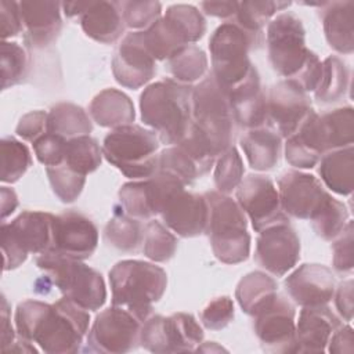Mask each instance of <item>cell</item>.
Masks as SVG:
<instances>
[{
  "label": "cell",
  "mask_w": 354,
  "mask_h": 354,
  "mask_svg": "<svg viewBox=\"0 0 354 354\" xmlns=\"http://www.w3.org/2000/svg\"><path fill=\"white\" fill-rule=\"evenodd\" d=\"M17 335L36 343L48 354H73L88 333L90 314L72 300L61 297L55 303L28 299L14 314Z\"/></svg>",
  "instance_id": "1"
},
{
  "label": "cell",
  "mask_w": 354,
  "mask_h": 354,
  "mask_svg": "<svg viewBox=\"0 0 354 354\" xmlns=\"http://www.w3.org/2000/svg\"><path fill=\"white\" fill-rule=\"evenodd\" d=\"M264 36L274 72L295 82L306 93L315 91L322 75V62L306 46L301 19L290 11L281 12L268 22Z\"/></svg>",
  "instance_id": "2"
},
{
  "label": "cell",
  "mask_w": 354,
  "mask_h": 354,
  "mask_svg": "<svg viewBox=\"0 0 354 354\" xmlns=\"http://www.w3.org/2000/svg\"><path fill=\"white\" fill-rule=\"evenodd\" d=\"M194 86L171 77L155 82L140 95V115L145 126L156 133L165 145H176L192 124Z\"/></svg>",
  "instance_id": "3"
},
{
  "label": "cell",
  "mask_w": 354,
  "mask_h": 354,
  "mask_svg": "<svg viewBox=\"0 0 354 354\" xmlns=\"http://www.w3.org/2000/svg\"><path fill=\"white\" fill-rule=\"evenodd\" d=\"M112 304L130 311L140 322H145L167 288L166 271L155 263L144 260L118 261L108 274Z\"/></svg>",
  "instance_id": "4"
},
{
  "label": "cell",
  "mask_w": 354,
  "mask_h": 354,
  "mask_svg": "<svg viewBox=\"0 0 354 354\" xmlns=\"http://www.w3.org/2000/svg\"><path fill=\"white\" fill-rule=\"evenodd\" d=\"M209 203V221L205 234L214 257L224 264H239L249 259L250 235L248 217L231 196L218 191L203 194Z\"/></svg>",
  "instance_id": "5"
},
{
  "label": "cell",
  "mask_w": 354,
  "mask_h": 354,
  "mask_svg": "<svg viewBox=\"0 0 354 354\" xmlns=\"http://www.w3.org/2000/svg\"><path fill=\"white\" fill-rule=\"evenodd\" d=\"M36 266L64 297L87 311L100 310L106 301V286L102 275L86 266L83 260L66 257L57 252L39 254Z\"/></svg>",
  "instance_id": "6"
},
{
  "label": "cell",
  "mask_w": 354,
  "mask_h": 354,
  "mask_svg": "<svg viewBox=\"0 0 354 354\" xmlns=\"http://www.w3.org/2000/svg\"><path fill=\"white\" fill-rule=\"evenodd\" d=\"M160 141L155 131L140 124L112 129L102 141L104 158L133 180H144L158 170Z\"/></svg>",
  "instance_id": "7"
},
{
  "label": "cell",
  "mask_w": 354,
  "mask_h": 354,
  "mask_svg": "<svg viewBox=\"0 0 354 354\" xmlns=\"http://www.w3.org/2000/svg\"><path fill=\"white\" fill-rule=\"evenodd\" d=\"M192 123L218 156L234 144L238 129L227 90L210 73L192 90Z\"/></svg>",
  "instance_id": "8"
},
{
  "label": "cell",
  "mask_w": 354,
  "mask_h": 354,
  "mask_svg": "<svg viewBox=\"0 0 354 354\" xmlns=\"http://www.w3.org/2000/svg\"><path fill=\"white\" fill-rule=\"evenodd\" d=\"M55 216L41 210H24L10 223H1L3 270L22 266L29 254H43L54 246Z\"/></svg>",
  "instance_id": "9"
},
{
  "label": "cell",
  "mask_w": 354,
  "mask_h": 354,
  "mask_svg": "<svg viewBox=\"0 0 354 354\" xmlns=\"http://www.w3.org/2000/svg\"><path fill=\"white\" fill-rule=\"evenodd\" d=\"M252 50H254L252 40L234 21L223 22L212 33L210 73L227 91L243 83L256 68L249 58Z\"/></svg>",
  "instance_id": "10"
},
{
  "label": "cell",
  "mask_w": 354,
  "mask_h": 354,
  "mask_svg": "<svg viewBox=\"0 0 354 354\" xmlns=\"http://www.w3.org/2000/svg\"><path fill=\"white\" fill-rule=\"evenodd\" d=\"M203 340V329L192 314L151 315L141 325L140 346L151 353H187Z\"/></svg>",
  "instance_id": "11"
},
{
  "label": "cell",
  "mask_w": 354,
  "mask_h": 354,
  "mask_svg": "<svg viewBox=\"0 0 354 354\" xmlns=\"http://www.w3.org/2000/svg\"><path fill=\"white\" fill-rule=\"evenodd\" d=\"M140 322L130 311L119 306H111L95 315L88 333L84 351L122 354L140 346Z\"/></svg>",
  "instance_id": "12"
},
{
  "label": "cell",
  "mask_w": 354,
  "mask_h": 354,
  "mask_svg": "<svg viewBox=\"0 0 354 354\" xmlns=\"http://www.w3.org/2000/svg\"><path fill=\"white\" fill-rule=\"evenodd\" d=\"M253 330L267 353H293L296 308L278 292L274 293L253 315Z\"/></svg>",
  "instance_id": "13"
},
{
  "label": "cell",
  "mask_w": 354,
  "mask_h": 354,
  "mask_svg": "<svg viewBox=\"0 0 354 354\" xmlns=\"http://www.w3.org/2000/svg\"><path fill=\"white\" fill-rule=\"evenodd\" d=\"M235 201L256 232L275 224L289 223V217L282 210L278 189L267 176L252 173L243 177L235 189Z\"/></svg>",
  "instance_id": "14"
},
{
  "label": "cell",
  "mask_w": 354,
  "mask_h": 354,
  "mask_svg": "<svg viewBox=\"0 0 354 354\" xmlns=\"http://www.w3.org/2000/svg\"><path fill=\"white\" fill-rule=\"evenodd\" d=\"M267 98V126L286 140L295 134L314 111L311 100L292 80H281L271 86Z\"/></svg>",
  "instance_id": "15"
},
{
  "label": "cell",
  "mask_w": 354,
  "mask_h": 354,
  "mask_svg": "<svg viewBox=\"0 0 354 354\" xmlns=\"http://www.w3.org/2000/svg\"><path fill=\"white\" fill-rule=\"evenodd\" d=\"M300 260V238L289 223L275 224L259 232L254 261L274 277H283Z\"/></svg>",
  "instance_id": "16"
},
{
  "label": "cell",
  "mask_w": 354,
  "mask_h": 354,
  "mask_svg": "<svg viewBox=\"0 0 354 354\" xmlns=\"http://www.w3.org/2000/svg\"><path fill=\"white\" fill-rule=\"evenodd\" d=\"M277 184L282 210L299 220H310L329 196L318 177L297 169L283 171Z\"/></svg>",
  "instance_id": "17"
},
{
  "label": "cell",
  "mask_w": 354,
  "mask_h": 354,
  "mask_svg": "<svg viewBox=\"0 0 354 354\" xmlns=\"http://www.w3.org/2000/svg\"><path fill=\"white\" fill-rule=\"evenodd\" d=\"M115 80L131 90L145 86L156 75V61L147 50L142 32L127 33L112 58Z\"/></svg>",
  "instance_id": "18"
},
{
  "label": "cell",
  "mask_w": 354,
  "mask_h": 354,
  "mask_svg": "<svg viewBox=\"0 0 354 354\" xmlns=\"http://www.w3.org/2000/svg\"><path fill=\"white\" fill-rule=\"evenodd\" d=\"M283 286L292 301L300 307L324 306L333 299L336 278L324 264L304 263L285 278Z\"/></svg>",
  "instance_id": "19"
},
{
  "label": "cell",
  "mask_w": 354,
  "mask_h": 354,
  "mask_svg": "<svg viewBox=\"0 0 354 354\" xmlns=\"http://www.w3.org/2000/svg\"><path fill=\"white\" fill-rule=\"evenodd\" d=\"M163 224L181 238L205 234L209 221V203L202 194L184 189L173 194L159 213Z\"/></svg>",
  "instance_id": "20"
},
{
  "label": "cell",
  "mask_w": 354,
  "mask_h": 354,
  "mask_svg": "<svg viewBox=\"0 0 354 354\" xmlns=\"http://www.w3.org/2000/svg\"><path fill=\"white\" fill-rule=\"evenodd\" d=\"M97 246L98 230L87 216L73 210L55 216L51 252L76 260H86L91 257Z\"/></svg>",
  "instance_id": "21"
},
{
  "label": "cell",
  "mask_w": 354,
  "mask_h": 354,
  "mask_svg": "<svg viewBox=\"0 0 354 354\" xmlns=\"http://www.w3.org/2000/svg\"><path fill=\"white\" fill-rule=\"evenodd\" d=\"M342 325L328 304L301 307L295 329L293 353H324L333 332Z\"/></svg>",
  "instance_id": "22"
},
{
  "label": "cell",
  "mask_w": 354,
  "mask_h": 354,
  "mask_svg": "<svg viewBox=\"0 0 354 354\" xmlns=\"http://www.w3.org/2000/svg\"><path fill=\"white\" fill-rule=\"evenodd\" d=\"M19 12L24 26V41L29 48L50 46L61 32V3L58 1H21Z\"/></svg>",
  "instance_id": "23"
},
{
  "label": "cell",
  "mask_w": 354,
  "mask_h": 354,
  "mask_svg": "<svg viewBox=\"0 0 354 354\" xmlns=\"http://www.w3.org/2000/svg\"><path fill=\"white\" fill-rule=\"evenodd\" d=\"M227 93L238 127L249 130L267 126V98L256 68L243 83Z\"/></svg>",
  "instance_id": "24"
},
{
  "label": "cell",
  "mask_w": 354,
  "mask_h": 354,
  "mask_svg": "<svg viewBox=\"0 0 354 354\" xmlns=\"http://www.w3.org/2000/svg\"><path fill=\"white\" fill-rule=\"evenodd\" d=\"M283 153L286 162L297 170L313 169L318 165L326 148L317 112H313L301 127L286 138Z\"/></svg>",
  "instance_id": "25"
},
{
  "label": "cell",
  "mask_w": 354,
  "mask_h": 354,
  "mask_svg": "<svg viewBox=\"0 0 354 354\" xmlns=\"http://www.w3.org/2000/svg\"><path fill=\"white\" fill-rule=\"evenodd\" d=\"M80 26L86 36L98 43L118 41L126 29L120 1H90L80 15Z\"/></svg>",
  "instance_id": "26"
},
{
  "label": "cell",
  "mask_w": 354,
  "mask_h": 354,
  "mask_svg": "<svg viewBox=\"0 0 354 354\" xmlns=\"http://www.w3.org/2000/svg\"><path fill=\"white\" fill-rule=\"evenodd\" d=\"M319 17L329 47L340 54H351L354 50V1L321 3Z\"/></svg>",
  "instance_id": "27"
},
{
  "label": "cell",
  "mask_w": 354,
  "mask_h": 354,
  "mask_svg": "<svg viewBox=\"0 0 354 354\" xmlns=\"http://www.w3.org/2000/svg\"><path fill=\"white\" fill-rule=\"evenodd\" d=\"M239 145L249 166L256 171L272 170L281 159L282 138L268 126L245 130Z\"/></svg>",
  "instance_id": "28"
},
{
  "label": "cell",
  "mask_w": 354,
  "mask_h": 354,
  "mask_svg": "<svg viewBox=\"0 0 354 354\" xmlns=\"http://www.w3.org/2000/svg\"><path fill=\"white\" fill-rule=\"evenodd\" d=\"M88 115L98 126L116 129L133 124L136 109L127 94L118 88H105L91 100Z\"/></svg>",
  "instance_id": "29"
},
{
  "label": "cell",
  "mask_w": 354,
  "mask_h": 354,
  "mask_svg": "<svg viewBox=\"0 0 354 354\" xmlns=\"http://www.w3.org/2000/svg\"><path fill=\"white\" fill-rule=\"evenodd\" d=\"M319 181L332 192L347 196L354 188V148L326 152L318 162Z\"/></svg>",
  "instance_id": "30"
},
{
  "label": "cell",
  "mask_w": 354,
  "mask_h": 354,
  "mask_svg": "<svg viewBox=\"0 0 354 354\" xmlns=\"http://www.w3.org/2000/svg\"><path fill=\"white\" fill-rule=\"evenodd\" d=\"M290 1H241L232 19L252 40L254 50H259L266 40L264 28L278 11H283Z\"/></svg>",
  "instance_id": "31"
},
{
  "label": "cell",
  "mask_w": 354,
  "mask_h": 354,
  "mask_svg": "<svg viewBox=\"0 0 354 354\" xmlns=\"http://www.w3.org/2000/svg\"><path fill=\"white\" fill-rule=\"evenodd\" d=\"M47 131L65 140L90 136L93 120L82 106L72 102H59L47 112Z\"/></svg>",
  "instance_id": "32"
},
{
  "label": "cell",
  "mask_w": 354,
  "mask_h": 354,
  "mask_svg": "<svg viewBox=\"0 0 354 354\" xmlns=\"http://www.w3.org/2000/svg\"><path fill=\"white\" fill-rule=\"evenodd\" d=\"M145 224L126 214L120 205L115 206L113 216L104 228L105 242L120 252H136L144 241Z\"/></svg>",
  "instance_id": "33"
},
{
  "label": "cell",
  "mask_w": 354,
  "mask_h": 354,
  "mask_svg": "<svg viewBox=\"0 0 354 354\" xmlns=\"http://www.w3.org/2000/svg\"><path fill=\"white\" fill-rule=\"evenodd\" d=\"M141 32L144 44L155 61H167L178 50L188 46L184 35L165 15Z\"/></svg>",
  "instance_id": "34"
},
{
  "label": "cell",
  "mask_w": 354,
  "mask_h": 354,
  "mask_svg": "<svg viewBox=\"0 0 354 354\" xmlns=\"http://www.w3.org/2000/svg\"><path fill=\"white\" fill-rule=\"evenodd\" d=\"M277 292L278 282L275 278L263 271H252L239 279L235 299L241 310L252 317Z\"/></svg>",
  "instance_id": "35"
},
{
  "label": "cell",
  "mask_w": 354,
  "mask_h": 354,
  "mask_svg": "<svg viewBox=\"0 0 354 354\" xmlns=\"http://www.w3.org/2000/svg\"><path fill=\"white\" fill-rule=\"evenodd\" d=\"M350 69L343 59L330 55L322 61L321 80L314 91L315 100L321 104L340 101L348 91Z\"/></svg>",
  "instance_id": "36"
},
{
  "label": "cell",
  "mask_w": 354,
  "mask_h": 354,
  "mask_svg": "<svg viewBox=\"0 0 354 354\" xmlns=\"http://www.w3.org/2000/svg\"><path fill=\"white\" fill-rule=\"evenodd\" d=\"M321 130L326 152L353 145L354 136V109L342 106L319 115Z\"/></svg>",
  "instance_id": "37"
},
{
  "label": "cell",
  "mask_w": 354,
  "mask_h": 354,
  "mask_svg": "<svg viewBox=\"0 0 354 354\" xmlns=\"http://www.w3.org/2000/svg\"><path fill=\"white\" fill-rule=\"evenodd\" d=\"M207 64L206 53L195 44H188L166 61V69L176 82L192 86L206 75Z\"/></svg>",
  "instance_id": "38"
},
{
  "label": "cell",
  "mask_w": 354,
  "mask_h": 354,
  "mask_svg": "<svg viewBox=\"0 0 354 354\" xmlns=\"http://www.w3.org/2000/svg\"><path fill=\"white\" fill-rule=\"evenodd\" d=\"M102 156V148L95 138L80 136L66 141L64 165L87 177L101 166Z\"/></svg>",
  "instance_id": "39"
},
{
  "label": "cell",
  "mask_w": 354,
  "mask_h": 354,
  "mask_svg": "<svg viewBox=\"0 0 354 354\" xmlns=\"http://www.w3.org/2000/svg\"><path fill=\"white\" fill-rule=\"evenodd\" d=\"M350 221L347 206L330 194L317 213L310 218L317 236L324 241H333Z\"/></svg>",
  "instance_id": "40"
},
{
  "label": "cell",
  "mask_w": 354,
  "mask_h": 354,
  "mask_svg": "<svg viewBox=\"0 0 354 354\" xmlns=\"http://www.w3.org/2000/svg\"><path fill=\"white\" fill-rule=\"evenodd\" d=\"M1 148V183H17L32 166V155L29 148L19 140L6 136L0 142Z\"/></svg>",
  "instance_id": "41"
},
{
  "label": "cell",
  "mask_w": 354,
  "mask_h": 354,
  "mask_svg": "<svg viewBox=\"0 0 354 354\" xmlns=\"http://www.w3.org/2000/svg\"><path fill=\"white\" fill-rule=\"evenodd\" d=\"M177 238L165 224L156 220H148L144 231L142 252L153 263L169 261L177 250Z\"/></svg>",
  "instance_id": "42"
},
{
  "label": "cell",
  "mask_w": 354,
  "mask_h": 354,
  "mask_svg": "<svg viewBox=\"0 0 354 354\" xmlns=\"http://www.w3.org/2000/svg\"><path fill=\"white\" fill-rule=\"evenodd\" d=\"M158 170L177 177L185 187L203 176L195 160L177 144L159 152Z\"/></svg>",
  "instance_id": "43"
},
{
  "label": "cell",
  "mask_w": 354,
  "mask_h": 354,
  "mask_svg": "<svg viewBox=\"0 0 354 354\" xmlns=\"http://www.w3.org/2000/svg\"><path fill=\"white\" fill-rule=\"evenodd\" d=\"M245 167L243 160L235 145H231L221 155L216 158L214 162V185L218 192L230 195L236 189L243 178Z\"/></svg>",
  "instance_id": "44"
},
{
  "label": "cell",
  "mask_w": 354,
  "mask_h": 354,
  "mask_svg": "<svg viewBox=\"0 0 354 354\" xmlns=\"http://www.w3.org/2000/svg\"><path fill=\"white\" fill-rule=\"evenodd\" d=\"M30 58L26 50L15 41L1 43V87L3 90L19 84L29 72Z\"/></svg>",
  "instance_id": "45"
},
{
  "label": "cell",
  "mask_w": 354,
  "mask_h": 354,
  "mask_svg": "<svg viewBox=\"0 0 354 354\" xmlns=\"http://www.w3.org/2000/svg\"><path fill=\"white\" fill-rule=\"evenodd\" d=\"M165 17L178 28L188 44L196 43L206 33V19L195 6L173 4L167 7Z\"/></svg>",
  "instance_id": "46"
},
{
  "label": "cell",
  "mask_w": 354,
  "mask_h": 354,
  "mask_svg": "<svg viewBox=\"0 0 354 354\" xmlns=\"http://www.w3.org/2000/svg\"><path fill=\"white\" fill-rule=\"evenodd\" d=\"M46 173L53 192L64 203L75 202L84 188L86 176L79 174L64 163L46 167Z\"/></svg>",
  "instance_id": "47"
},
{
  "label": "cell",
  "mask_w": 354,
  "mask_h": 354,
  "mask_svg": "<svg viewBox=\"0 0 354 354\" xmlns=\"http://www.w3.org/2000/svg\"><path fill=\"white\" fill-rule=\"evenodd\" d=\"M118 196L119 205L126 214L141 221L152 220L153 214L148 199L145 178L123 184L118 192Z\"/></svg>",
  "instance_id": "48"
},
{
  "label": "cell",
  "mask_w": 354,
  "mask_h": 354,
  "mask_svg": "<svg viewBox=\"0 0 354 354\" xmlns=\"http://www.w3.org/2000/svg\"><path fill=\"white\" fill-rule=\"evenodd\" d=\"M120 8L126 28L134 32L148 29L162 17L159 1H120Z\"/></svg>",
  "instance_id": "49"
},
{
  "label": "cell",
  "mask_w": 354,
  "mask_h": 354,
  "mask_svg": "<svg viewBox=\"0 0 354 354\" xmlns=\"http://www.w3.org/2000/svg\"><path fill=\"white\" fill-rule=\"evenodd\" d=\"M234 301L230 296H218L201 311L199 319L209 330H221L234 319Z\"/></svg>",
  "instance_id": "50"
},
{
  "label": "cell",
  "mask_w": 354,
  "mask_h": 354,
  "mask_svg": "<svg viewBox=\"0 0 354 354\" xmlns=\"http://www.w3.org/2000/svg\"><path fill=\"white\" fill-rule=\"evenodd\" d=\"M66 141L68 140L47 131L32 142V147L37 160L46 167H53L64 163Z\"/></svg>",
  "instance_id": "51"
},
{
  "label": "cell",
  "mask_w": 354,
  "mask_h": 354,
  "mask_svg": "<svg viewBox=\"0 0 354 354\" xmlns=\"http://www.w3.org/2000/svg\"><path fill=\"white\" fill-rule=\"evenodd\" d=\"M353 221H348L332 242V266L339 274H350L353 271Z\"/></svg>",
  "instance_id": "52"
},
{
  "label": "cell",
  "mask_w": 354,
  "mask_h": 354,
  "mask_svg": "<svg viewBox=\"0 0 354 354\" xmlns=\"http://www.w3.org/2000/svg\"><path fill=\"white\" fill-rule=\"evenodd\" d=\"M15 133L24 141L35 142L39 137L47 133V112L44 111H30L25 113L17 127Z\"/></svg>",
  "instance_id": "53"
},
{
  "label": "cell",
  "mask_w": 354,
  "mask_h": 354,
  "mask_svg": "<svg viewBox=\"0 0 354 354\" xmlns=\"http://www.w3.org/2000/svg\"><path fill=\"white\" fill-rule=\"evenodd\" d=\"M24 32L19 4L17 1L1 0L0 1V33L3 41L7 39L18 36Z\"/></svg>",
  "instance_id": "54"
},
{
  "label": "cell",
  "mask_w": 354,
  "mask_h": 354,
  "mask_svg": "<svg viewBox=\"0 0 354 354\" xmlns=\"http://www.w3.org/2000/svg\"><path fill=\"white\" fill-rule=\"evenodd\" d=\"M353 279L348 278L346 281H342L333 295L335 307L337 310V314L340 318H343L346 322H351L353 319Z\"/></svg>",
  "instance_id": "55"
},
{
  "label": "cell",
  "mask_w": 354,
  "mask_h": 354,
  "mask_svg": "<svg viewBox=\"0 0 354 354\" xmlns=\"http://www.w3.org/2000/svg\"><path fill=\"white\" fill-rule=\"evenodd\" d=\"M326 351L332 354H351L354 351V333L353 328L346 324L340 325L333 335L329 339V343L326 346Z\"/></svg>",
  "instance_id": "56"
},
{
  "label": "cell",
  "mask_w": 354,
  "mask_h": 354,
  "mask_svg": "<svg viewBox=\"0 0 354 354\" xmlns=\"http://www.w3.org/2000/svg\"><path fill=\"white\" fill-rule=\"evenodd\" d=\"M199 7L206 15L230 21L236 14L238 3L236 1H202Z\"/></svg>",
  "instance_id": "57"
},
{
  "label": "cell",
  "mask_w": 354,
  "mask_h": 354,
  "mask_svg": "<svg viewBox=\"0 0 354 354\" xmlns=\"http://www.w3.org/2000/svg\"><path fill=\"white\" fill-rule=\"evenodd\" d=\"M0 319H1V351H7L8 347L15 342V332L11 324V313L10 306L6 296H1V310H0Z\"/></svg>",
  "instance_id": "58"
},
{
  "label": "cell",
  "mask_w": 354,
  "mask_h": 354,
  "mask_svg": "<svg viewBox=\"0 0 354 354\" xmlns=\"http://www.w3.org/2000/svg\"><path fill=\"white\" fill-rule=\"evenodd\" d=\"M18 207V196L12 188L6 185L1 187V221H6Z\"/></svg>",
  "instance_id": "59"
},
{
  "label": "cell",
  "mask_w": 354,
  "mask_h": 354,
  "mask_svg": "<svg viewBox=\"0 0 354 354\" xmlns=\"http://www.w3.org/2000/svg\"><path fill=\"white\" fill-rule=\"evenodd\" d=\"M90 1H65L61 3L62 11L68 18H73V17H79L84 12V10L87 8Z\"/></svg>",
  "instance_id": "60"
},
{
  "label": "cell",
  "mask_w": 354,
  "mask_h": 354,
  "mask_svg": "<svg viewBox=\"0 0 354 354\" xmlns=\"http://www.w3.org/2000/svg\"><path fill=\"white\" fill-rule=\"evenodd\" d=\"M195 351H227L225 348H223L221 346H217V343L214 342H206L203 343V346H198L195 348Z\"/></svg>",
  "instance_id": "61"
}]
</instances>
